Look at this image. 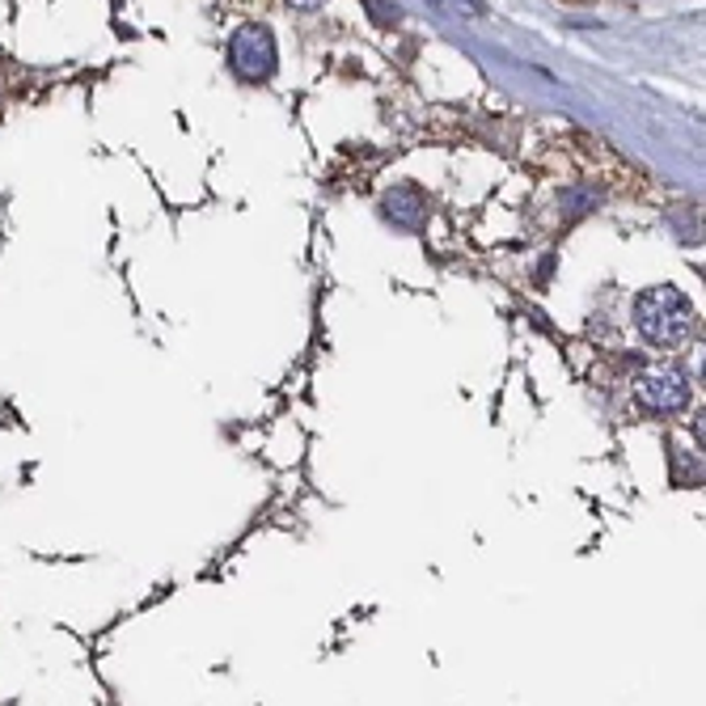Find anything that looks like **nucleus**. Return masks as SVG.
<instances>
[{
    "instance_id": "obj_6",
    "label": "nucleus",
    "mask_w": 706,
    "mask_h": 706,
    "mask_svg": "<svg viewBox=\"0 0 706 706\" xmlns=\"http://www.w3.org/2000/svg\"><path fill=\"white\" fill-rule=\"evenodd\" d=\"M567 4H580V0H567Z\"/></svg>"
},
{
    "instance_id": "obj_2",
    "label": "nucleus",
    "mask_w": 706,
    "mask_h": 706,
    "mask_svg": "<svg viewBox=\"0 0 706 706\" xmlns=\"http://www.w3.org/2000/svg\"><path fill=\"white\" fill-rule=\"evenodd\" d=\"M229 64L237 77L245 80H267L275 73V39L267 26H241L229 39Z\"/></svg>"
},
{
    "instance_id": "obj_4",
    "label": "nucleus",
    "mask_w": 706,
    "mask_h": 706,
    "mask_svg": "<svg viewBox=\"0 0 706 706\" xmlns=\"http://www.w3.org/2000/svg\"><path fill=\"white\" fill-rule=\"evenodd\" d=\"M368 9H373V17L381 22V26H390V22H398V4H386V0H364Z\"/></svg>"
},
{
    "instance_id": "obj_1",
    "label": "nucleus",
    "mask_w": 706,
    "mask_h": 706,
    "mask_svg": "<svg viewBox=\"0 0 706 706\" xmlns=\"http://www.w3.org/2000/svg\"><path fill=\"white\" fill-rule=\"evenodd\" d=\"M694 305H690V297L685 292H677L672 283H660V288H647V292H639V301H634V326H639V335L652 343V348H681L690 335H694Z\"/></svg>"
},
{
    "instance_id": "obj_3",
    "label": "nucleus",
    "mask_w": 706,
    "mask_h": 706,
    "mask_svg": "<svg viewBox=\"0 0 706 706\" xmlns=\"http://www.w3.org/2000/svg\"><path fill=\"white\" fill-rule=\"evenodd\" d=\"M634 402L643 411H652V415H672V411H681L690 402V377L681 368H672V364L652 368V373H643L634 381Z\"/></svg>"
},
{
    "instance_id": "obj_5",
    "label": "nucleus",
    "mask_w": 706,
    "mask_h": 706,
    "mask_svg": "<svg viewBox=\"0 0 706 706\" xmlns=\"http://www.w3.org/2000/svg\"><path fill=\"white\" fill-rule=\"evenodd\" d=\"M288 4H292V9H317L322 0H288Z\"/></svg>"
}]
</instances>
